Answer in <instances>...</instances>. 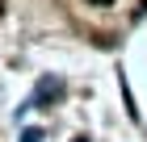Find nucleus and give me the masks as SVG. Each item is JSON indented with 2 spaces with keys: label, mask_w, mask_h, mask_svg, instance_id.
I'll return each instance as SVG.
<instances>
[{
  "label": "nucleus",
  "mask_w": 147,
  "mask_h": 142,
  "mask_svg": "<svg viewBox=\"0 0 147 142\" xmlns=\"http://www.w3.org/2000/svg\"><path fill=\"white\" fill-rule=\"evenodd\" d=\"M38 138H42L38 130H25V138H21V142H38Z\"/></svg>",
  "instance_id": "nucleus-1"
},
{
  "label": "nucleus",
  "mask_w": 147,
  "mask_h": 142,
  "mask_svg": "<svg viewBox=\"0 0 147 142\" xmlns=\"http://www.w3.org/2000/svg\"><path fill=\"white\" fill-rule=\"evenodd\" d=\"M92 4H113V0H92Z\"/></svg>",
  "instance_id": "nucleus-2"
}]
</instances>
